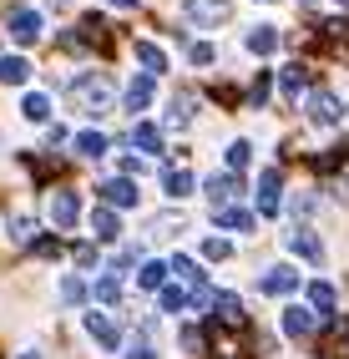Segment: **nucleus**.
<instances>
[{
  "mask_svg": "<svg viewBox=\"0 0 349 359\" xmlns=\"http://www.w3.org/2000/svg\"><path fill=\"white\" fill-rule=\"evenodd\" d=\"M71 97H76L91 116H102V111L116 102V81L107 76V71H76V76H71Z\"/></svg>",
  "mask_w": 349,
  "mask_h": 359,
  "instance_id": "nucleus-1",
  "label": "nucleus"
},
{
  "mask_svg": "<svg viewBox=\"0 0 349 359\" xmlns=\"http://www.w3.org/2000/svg\"><path fill=\"white\" fill-rule=\"evenodd\" d=\"M81 329L91 334V339H97L107 354H116V349H122V324H116V319H107L102 314V309H91V314H81Z\"/></svg>",
  "mask_w": 349,
  "mask_h": 359,
  "instance_id": "nucleus-2",
  "label": "nucleus"
},
{
  "mask_svg": "<svg viewBox=\"0 0 349 359\" xmlns=\"http://www.w3.org/2000/svg\"><path fill=\"white\" fill-rule=\"evenodd\" d=\"M182 11H188V20L198 31H207V26H223L233 6H228V0H182Z\"/></svg>",
  "mask_w": 349,
  "mask_h": 359,
  "instance_id": "nucleus-3",
  "label": "nucleus"
},
{
  "mask_svg": "<svg viewBox=\"0 0 349 359\" xmlns=\"http://www.w3.org/2000/svg\"><path fill=\"white\" fill-rule=\"evenodd\" d=\"M278 208H284V177H278V167H268V172H259V212L278 218Z\"/></svg>",
  "mask_w": 349,
  "mask_h": 359,
  "instance_id": "nucleus-4",
  "label": "nucleus"
},
{
  "mask_svg": "<svg viewBox=\"0 0 349 359\" xmlns=\"http://www.w3.org/2000/svg\"><path fill=\"white\" fill-rule=\"evenodd\" d=\"M203 193H207V203H213V208H228L233 198L243 193V177H238V172H218V177L203 182Z\"/></svg>",
  "mask_w": 349,
  "mask_h": 359,
  "instance_id": "nucleus-5",
  "label": "nucleus"
},
{
  "mask_svg": "<svg viewBox=\"0 0 349 359\" xmlns=\"http://www.w3.org/2000/svg\"><path fill=\"white\" fill-rule=\"evenodd\" d=\"M213 223L228 228V233H253V228H259V212H248V208H238V203H228V208H213Z\"/></svg>",
  "mask_w": 349,
  "mask_h": 359,
  "instance_id": "nucleus-6",
  "label": "nucleus"
},
{
  "mask_svg": "<svg viewBox=\"0 0 349 359\" xmlns=\"http://www.w3.org/2000/svg\"><path fill=\"white\" fill-rule=\"evenodd\" d=\"M51 223H56V228H76V223H81V198L66 193V187H61V193H51Z\"/></svg>",
  "mask_w": 349,
  "mask_h": 359,
  "instance_id": "nucleus-7",
  "label": "nucleus"
},
{
  "mask_svg": "<svg viewBox=\"0 0 349 359\" xmlns=\"http://www.w3.org/2000/svg\"><path fill=\"white\" fill-rule=\"evenodd\" d=\"M259 289H264V294H294V289H299V273H294V263H273V269L259 278Z\"/></svg>",
  "mask_w": 349,
  "mask_h": 359,
  "instance_id": "nucleus-8",
  "label": "nucleus"
},
{
  "mask_svg": "<svg viewBox=\"0 0 349 359\" xmlns=\"http://www.w3.org/2000/svg\"><path fill=\"white\" fill-rule=\"evenodd\" d=\"M304 107H309V122H314V127H334V122H339V102L329 97V91H309Z\"/></svg>",
  "mask_w": 349,
  "mask_h": 359,
  "instance_id": "nucleus-9",
  "label": "nucleus"
},
{
  "mask_svg": "<svg viewBox=\"0 0 349 359\" xmlns=\"http://www.w3.org/2000/svg\"><path fill=\"white\" fill-rule=\"evenodd\" d=\"M314 324H319L314 309H299V304H289V309H284V334H289V339H309Z\"/></svg>",
  "mask_w": 349,
  "mask_h": 359,
  "instance_id": "nucleus-10",
  "label": "nucleus"
},
{
  "mask_svg": "<svg viewBox=\"0 0 349 359\" xmlns=\"http://www.w3.org/2000/svg\"><path fill=\"white\" fill-rule=\"evenodd\" d=\"M41 26H46L41 11H15V15H11V36H15L20 46H31V41L41 36Z\"/></svg>",
  "mask_w": 349,
  "mask_h": 359,
  "instance_id": "nucleus-11",
  "label": "nucleus"
},
{
  "mask_svg": "<svg viewBox=\"0 0 349 359\" xmlns=\"http://www.w3.org/2000/svg\"><path fill=\"white\" fill-rule=\"evenodd\" d=\"M152 86H157V76H147V71H142V76H137V81L122 91V107H127V111H147V102H152Z\"/></svg>",
  "mask_w": 349,
  "mask_h": 359,
  "instance_id": "nucleus-12",
  "label": "nucleus"
},
{
  "mask_svg": "<svg viewBox=\"0 0 349 359\" xmlns=\"http://www.w3.org/2000/svg\"><path fill=\"white\" fill-rule=\"evenodd\" d=\"M289 248H294L299 258H309V263H324V243L314 238V228H294V233H289Z\"/></svg>",
  "mask_w": 349,
  "mask_h": 359,
  "instance_id": "nucleus-13",
  "label": "nucleus"
},
{
  "mask_svg": "<svg viewBox=\"0 0 349 359\" xmlns=\"http://www.w3.org/2000/svg\"><path fill=\"white\" fill-rule=\"evenodd\" d=\"M91 233H97L102 243H116V238H122V212L97 208V212H91Z\"/></svg>",
  "mask_w": 349,
  "mask_h": 359,
  "instance_id": "nucleus-14",
  "label": "nucleus"
},
{
  "mask_svg": "<svg viewBox=\"0 0 349 359\" xmlns=\"http://www.w3.org/2000/svg\"><path fill=\"white\" fill-rule=\"evenodd\" d=\"M102 193H107L111 208H137V182H132V177H111V182H102Z\"/></svg>",
  "mask_w": 349,
  "mask_h": 359,
  "instance_id": "nucleus-15",
  "label": "nucleus"
},
{
  "mask_svg": "<svg viewBox=\"0 0 349 359\" xmlns=\"http://www.w3.org/2000/svg\"><path fill=\"white\" fill-rule=\"evenodd\" d=\"M243 46L253 56H273L278 51V26H253L248 36H243Z\"/></svg>",
  "mask_w": 349,
  "mask_h": 359,
  "instance_id": "nucleus-16",
  "label": "nucleus"
},
{
  "mask_svg": "<svg viewBox=\"0 0 349 359\" xmlns=\"http://www.w3.org/2000/svg\"><path fill=\"white\" fill-rule=\"evenodd\" d=\"M213 314H218V324H228V329H233V324H243V299H238V294H228V289L213 294Z\"/></svg>",
  "mask_w": 349,
  "mask_h": 359,
  "instance_id": "nucleus-17",
  "label": "nucleus"
},
{
  "mask_svg": "<svg viewBox=\"0 0 349 359\" xmlns=\"http://www.w3.org/2000/svg\"><path fill=\"white\" fill-rule=\"evenodd\" d=\"M167 263H162V258H147L142 263V273H137V283H142V289H152V294H162V289H167Z\"/></svg>",
  "mask_w": 349,
  "mask_h": 359,
  "instance_id": "nucleus-18",
  "label": "nucleus"
},
{
  "mask_svg": "<svg viewBox=\"0 0 349 359\" xmlns=\"http://www.w3.org/2000/svg\"><path fill=\"white\" fill-rule=\"evenodd\" d=\"M71 147L86 157V162H102L107 157V147H111V142L102 137V132H76V142H71Z\"/></svg>",
  "mask_w": 349,
  "mask_h": 359,
  "instance_id": "nucleus-19",
  "label": "nucleus"
},
{
  "mask_svg": "<svg viewBox=\"0 0 349 359\" xmlns=\"http://www.w3.org/2000/svg\"><path fill=\"white\" fill-rule=\"evenodd\" d=\"M132 142H137L147 157H157V152H162V127H157V122H137V127H132Z\"/></svg>",
  "mask_w": 349,
  "mask_h": 359,
  "instance_id": "nucleus-20",
  "label": "nucleus"
},
{
  "mask_svg": "<svg viewBox=\"0 0 349 359\" xmlns=\"http://www.w3.org/2000/svg\"><path fill=\"white\" fill-rule=\"evenodd\" d=\"M137 61L147 66V76H162V71H167V51L152 46V41H137Z\"/></svg>",
  "mask_w": 349,
  "mask_h": 359,
  "instance_id": "nucleus-21",
  "label": "nucleus"
},
{
  "mask_svg": "<svg viewBox=\"0 0 349 359\" xmlns=\"http://www.w3.org/2000/svg\"><path fill=\"white\" fill-rule=\"evenodd\" d=\"M162 187H167V198L172 203H182V198H193V172H177V167H172V172H162Z\"/></svg>",
  "mask_w": 349,
  "mask_h": 359,
  "instance_id": "nucleus-22",
  "label": "nucleus"
},
{
  "mask_svg": "<svg viewBox=\"0 0 349 359\" xmlns=\"http://www.w3.org/2000/svg\"><path fill=\"white\" fill-rule=\"evenodd\" d=\"M20 116H26V122H51V97H46V91H31V97L20 102Z\"/></svg>",
  "mask_w": 349,
  "mask_h": 359,
  "instance_id": "nucleus-23",
  "label": "nucleus"
},
{
  "mask_svg": "<svg viewBox=\"0 0 349 359\" xmlns=\"http://www.w3.org/2000/svg\"><path fill=\"white\" fill-rule=\"evenodd\" d=\"M26 76H31V61L26 56H6V61H0V81H6V86H20Z\"/></svg>",
  "mask_w": 349,
  "mask_h": 359,
  "instance_id": "nucleus-24",
  "label": "nucleus"
},
{
  "mask_svg": "<svg viewBox=\"0 0 349 359\" xmlns=\"http://www.w3.org/2000/svg\"><path fill=\"white\" fill-rule=\"evenodd\" d=\"M188 122H193V97H188V91H177L172 107H167V127H188Z\"/></svg>",
  "mask_w": 349,
  "mask_h": 359,
  "instance_id": "nucleus-25",
  "label": "nucleus"
},
{
  "mask_svg": "<svg viewBox=\"0 0 349 359\" xmlns=\"http://www.w3.org/2000/svg\"><path fill=\"white\" fill-rule=\"evenodd\" d=\"M122 359H152V324H142V329L132 334V344H127Z\"/></svg>",
  "mask_w": 349,
  "mask_h": 359,
  "instance_id": "nucleus-26",
  "label": "nucleus"
},
{
  "mask_svg": "<svg viewBox=\"0 0 349 359\" xmlns=\"http://www.w3.org/2000/svg\"><path fill=\"white\" fill-rule=\"evenodd\" d=\"M309 304L319 309V319H329V309H334V283H309Z\"/></svg>",
  "mask_w": 349,
  "mask_h": 359,
  "instance_id": "nucleus-27",
  "label": "nucleus"
},
{
  "mask_svg": "<svg viewBox=\"0 0 349 359\" xmlns=\"http://www.w3.org/2000/svg\"><path fill=\"white\" fill-rule=\"evenodd\" d=\"M36 218H26V212H15V218H11V243H36Z\"/></svg>",
  "mask_w": 349,
  "mask_h": 359,
  "instance_id": "nucleus-28",
  "label": "nucleus"
},
{
  "mask_svg": "<svg viewBox=\"0 0 349 359\" xmlns=\"http://www.w3.org/2000/svg\"><path fill=\"white\" fill-rule=\"evenodd\" d=\"M167 269H172L177 278H188V283H203V269H198L188 253H172V258H167Z\"/></svg>",
  "mask_w": 349,
  "mask_h": 359,
  "instance_id": "nucleus-29",
  "label": "nucleus"
},
{
  "mask_svg": "<svg viewBox=\"0 0 349 359\" xmlns=\"http://www.w3.org/2000/svg\"><path fill=\"white\" fill-rule=\"evenodd\" d=\"M248 162H253V142H233L228 147V172H248Z\"/></svg>",
  "mask_w": 349,
  "mask_h": 359,
  "instance_id": "nucleus-30",
  "label": "nucleus"
},
{
  "mask_svg": "<svg viewBox=\"0 0 349 359\" xmlns=\"http://www.w3.org/2000/svg\"><path fill=\"white\" fill-rule=\"evenodd\" d=\"M278 81H284L289 97H299V91H304V81H309V71H304V66H284V71H278Z\"/></svg>",
  "mask_w": 349,
  "mask_h": 359,
  "instance_id": "nucleus-31",
  "label": "nucleus"
},
{
  "mask_svg": "<svg viewBox=\"0 0 349 359\" xmlns=\"http://www.w3.org/2000/svg\"><path fill=\"white\" fill-rule=\"evenodd\" d=\"M228 253H233L228 238H218V233H213V238H203V258H213V263H218V258H228Z\"/></svg>",
  "mask_w": 349,
  "mask_h": 359,
  "instance_id": "nucleus-32",
  "label": "nucleus"
},
{
  "mask_svg": "<svg viewBox=\"0 0 349 359\" xmlns=\"http://www.w3.org/2000/svg\"><path fill=\"white\" fill-rule=\"evenodd\" d=\"M97 304H122V283H116V278H97Z\"/></svg>",
  "mask_w": 349,
  "mask_h": 359,
  "instance_id": "nucleus-33",
  "label": "nucleus"
},
{
  "mask_svg": "<svg viewBox=\"0 0 349 359\" xmlns=\"http://www.w3.org/2000/svg\"><path fill=\"white\" fill-rule=\"evenodd\" d=\"M182 304H188V294H182V289H162V294H157V309H167V314H177Z\"/></svg>",
  "mask_w": 349,
  "mask_h": 359,
  "instance_id": "nucleus-34",
  "label": "nucleus"
},
{
  "mask_svg": "<svg viewBox=\"0 0 349 359\" xmlns=\"http://www.w3.org/2000/svg\"><path fill=\"white\" fill-rule=\"evenodd\" d=\"M61 299H66V304H81V299H86V283H81V278H61Z\"/></svg>",
  "mask_w": 349,
  "mask_h": 359,
  "instance_id": "nucleus-35",
  "label": "nucleus"
},
{
  "mask_svg": "<svg viewBox=\"0 0 349 359\" xmlns=\"http://www.w3.org/2000/svg\"><path fill=\"white\" fill-rule=\"evenodd\" d=\"M188 61H193V66H207V61H213V46L193 41V46H188Z\"/></svg>",
  "mask_w": 349,
  "mask_h": 359,
  "instance_id": "nucleus-36",
  "label": "nucleus"
},
{
  "mask_svg": "<svg viewBox=\"0 0 349 359\" xmlns=\"http://www.w3.org/2000/svg\"><path fill=\"white\" fill-rule=\"evenodd\" d=\"M268 81H273V76H268V71H264V76H259V81H253V107H264V102H268Z\"/></svg>",
  "mask_w": 349,
  "mask_h": 359,
  "instance_id": "nucleus-37",
  "label": "nucleus"
},
{
  "mask_svg": "<svg viewBox=\"0 0 349 359\" xmlns=\"http://www.w3.org/2000/svg\"><path fill=\"white\" fill-rule=\"evenodd\" d=\"M76 263H81V269H91V263H97V248H86V243H81V248H76Z\"/></svg>",
  "mask_w": 349,
  "mask_h": 359,
  "instance_id": "nucleus-38",
  "label": "nucleus"
},
{
  "mask_svg": "<svg viewBox=\"0 0 349 359\" xmlns=\"http://www.w3.org/2000/svg\"><path fill=\"white\" fill-rule=\"evenodd\" d=\"M107 6H116V11H132V6H137V0H107Z\"/></svg>",
  "mask_w": 349,
  "mask_h": 359,
  "instance_id": "nucleus-39",
  "label": "nucleus"
},
{
  "mask_svg": "<svg viewBox=\"0 0 349 359\" xmlns=\"http://www.w3.org/2000/svg\"><path fill=\"white\" fill-rule=\"evenodd\" d=\"M20 359H41V349H26V354H20Z\"/></svg>",
  "mask_w": 349,
  "mask_h": 359,
  "instance_id": "nucleus-40",
  "label": "nucleus"
}]
</instances>
